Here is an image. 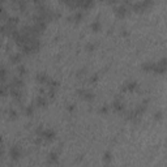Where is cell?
I'll return each mask as SVG.
<instances>
[{"label":"cell","instance_id":"6da1fadb","mask_svg":"<svg viewBox=\"0 0 167 167\" xmlns=\"http://www.w3.org/2000/svg\"><path fill=\"white\" fill-rule=\"evenodd\" d=\"M38 134H39V137H41V140H46V141H51L55 137V132L52 129H50V128H47V129L39 128L38 129Z\"/></svg>","mask_w":167,"mask_h":167},{"label":"cell","instance_id":"7a4b0ae2","mask_svg":"<svg viewBox=\"0 0 167 167\" xmlns=\"http://www.w3.org/2000/svg\"><path fill=\"white\" fill-rule=\"evenodd\" d=\"M154 73L158 74H163L166 72V58H162L159 61L156 63V67H154Z\"/></svg>","mask_w":167,"mask_h":167},{"label":"cell","instance_id":"3957f363","mask_svg":"<svg viewBox=\"0 0 167 167\" xmlns=\"http://www.w3.org/2000/svg\"><path fill=\"white\" fill-rule=\"evenodd\" d=\"M115 14L119 16V17H124V16L128 13V7L125 5V4H120V5L115 7Z\"/></svg>","mask_w":167,"mask_h":167},{"label":"cell","instance_id":"277c9868","mask_svg":"<svg viewBox=\"0 0 167 167\" xmlns=\"http://www.w3.org/2000/svg\"><path fill=\"white\" fill-rule=\"evenodd\" d=\"M11 157H12V159H14V161H17L20 157H21V149L18 148V145H14V146H12L11 148Z\"/></svg>","mask_w":167,"mask_h":167},{"label":"cell","instance_id":"5b68a950","mask_svg":"<svg viewBox=\"0 0 167 167\" xmlns=\"http://www.w3.org/2000/svg\"><path fill=\"white\" fill-rule=\"evenodd\" d=\"M77 93L80 94L84 99H86V101H91V99H94V94L91 93L90 90H87V89H80Z\"/></svg>","mask_w":167,"mask_h":167},{"label":"cell","instance_id":"8992f818","mask_svg":"<svg viewBox=\"0 0 167 167\" xmlns=\"http://www.w3.org/2000/svg\"><path fill=\"white\" fill-rule=\"evenodd\" d=\"M149 4H152V2H138L136 4H133V8L134 9H144V8H146Z\"/></svg>","mask_w":167,"mask_h":167},{"label":"cell","instance_id":"52a82bcc","mask_svg":"<svg viewBox=\"0 0 167 167\" xmlns=\"http://www.w3.org/2000/svg\"><path fill=\"white\" fill-rule=\"evenodd\" d=\"M154 67H156V63H145V64H142V69L146 71V72H153L154 71Z\"/></svg>","mask_w":167,"mask_h":167},{"label":"cell","instance_id":"ba28073f","mask_svg":"<svg viewBox=\"0 0 167 167\" xmlns=\"http://www.w3.org/2000/svg\"><path fill=\"white\" fill-rule=\"evenodd\" d=\"M136 87H137V82H134V81H129V82H127V84H125L123 89H124V90H129V91H132V90L136 89Z\"/></svg>","mask_w":167,"mask_h":167},{"label":"cell","instance_id":"9c48e42d","mask_svg":"<svg viewBox=\"0 0 167 167\" xmlns=\"http://www.w3.org/2000/svg\"><path fill=\"white\" fill-rule=\"evenodd\" d=\"M84 16V12L82 11H76L71 16V20H73V21H80Z\"/></svg>","mask_w":167,"mask_h":167},{"label":"cell","instance_id":"30bf717a","mask_svg":"<svg viewBox=\"0 0 167 167\" xmlns=\"http://www.w3.org/2000/svg\"><path fill=\"white\" fill-rule=\"evenodd\" d=\"M58 153L56 152H51L49 154V163H56L58 162Z\"/></svg>","mask_w":167,"mask_h":167},{"label":"cell","instance_id":"8fae6325","mask_svg":"<svg viewBox=\"0 0 167 167\" xmlns=\"http://www.w3.org/2000/svg\"><path fill=\"white\" fill-rule=\"evenodd\" d=\"M37 80L41 84H46L47 81H49V77H47L45 73H38L37 74Z\"/></svg>","mask_w":167,"mask_h":167},{"label":"cell","instance_id":"7c38bea8","mask_svg":"<svg viewBox=\"0 0 167 167\" xmlns=\"http://www.w3.org/2000/svg\"><path fill=\"white\" fill-rule=\"evenodd\" d=\"M112 107L116 111H123L124 110V106H123V103L120 102V101H115L114 103H112Z\"/></svg>","mask_w":167,"mask_h":167},{"label":"cell","instance_id":"4fadbf2b","mask_svg":"<svg viewBox=\"0 0 167 167\" xmlns=\"http://www.w3.org/2000/svg\"><path fill=\"white\" fill-rule=\"evenodd\" d=\"M5 77H7V69H5V67L0 65V82L5 80Z\"/></svg>","mask_w":167,"mask_h":167},{"label":"cell","instance_id":"5bb4252c","mask_svg":"<svg viewBox=\"0 0 167 167\" xmlns=\"http://www.w3.org/2000/svg\"><path fill=\"white\" fill-rule=\"evenodd\" d=\"M91 29H93L94 31H99V30H101V22H99L98 20H97V21H94L93 24H91Z\"/></svg>","mask_w":167,"mask_h":167},{"label":"cell","instance_id":"9a60e30c","mask_svg":"<svg viewBox=\"0 0 167 167\" xmlns=\"http://www.w3.org/2000/svg\"><path fill=\"white\" fill-rule=\"evenodd\" d=\"M46 103H47V101H46L45 97H38L37 98V105L38 106H46Z\"/></svg>","mask_w":167,"mask_h":167},{"label":"cell","instance_id":"2e32d148","mask_svg":"<svg viewBox=\"0 0 167 167\" xmlns=\"http://www.w3.org/2000/svg\"><path fill=\"white\" fill-rule=\"evenodd\" d=\"M11 60L13 63H18L20 60H21V54H14L11 56Z\"/></svg>","mask_w":167,"mask_h":167},{"label":"cell","instance_id":"e0dca14e","mask_svg":"<svg viewBox=\"0 0 167 167\" xmlns=\"http://www.w3.org/2000/svg\"><path fill=\"white\" fill-rule=\"evenodd\" d=\"M5 94H7V87L4 85H0V97H3Z\"/></svg>","mask_w":167,"mask_h":167},{"label":"cell","instance_id":"ac0fdd59","mask_svg":"<svg viewBox=\"0 0 167 167\" xmlns=\"http://www.w3.org/2000/svg\"><path fill=\"white\" fill-rule=\"evenodd\" d=\"M103 159H105L106 162H109L111 159V153L110 152H106L105 154H103Z\"/></svg>","mask_w":167,"mask_h":167},{"label":"cell","instance_id":"d6986e66","mask_svg":"<svg viewBox=\"0 0 167 167\" xmlns=\"http://www.w3.org/2000/svg\"><path fill=\"white\" fill-rule=\"evenodd\" d=\"M95 49V46L93 45V43H87L86 45V50H89V51H93Z\"/></svg>","mask_w":167,"mask_h":167},{"label":"cell","instance_id":"ffe728a7","mask_svg":"<svg viewBox=\"0 0 167 167\" xmlns=\"http://www.w3.org/2000/svg\"><path fill=\"white\" fill-rule=\"evenodd\" d=\"M18 72H20V74H25V72H26L25 67H24V65H21V67H18Z\"/></svg>","mask_w":167,"mask_h":167},{"label":"cell","instance_id":"44dd1931","mask_svg":"<svg viewBox=\"0 0 167 167\" xmlns=\"http://www.w3.org/2000/svg\"><path fill=\"white\" fill-rule=\"evenodd\" d=\"M26 115H31V114H33V107H31V106H29V107H26Z\"/></svg>","mask_w":167,"mask_h":167},{"label":"cell","instance_id":"7402d4cb","mask_svg":"<svg viewBox=\"0 0 167 167\" xmlns=\"http://www.w3.org/2000/svg\"><path fill=\"white\" fill-rule=\"evenodd\" d=\"M162 118V112H157L156 114V119H161Z\"/></svg>","mask_w":167,"mask_h":167},{"label":"cell","instance_id":"603a6c76","mask_svg":"<svg viewBox=\"0 0 167 167\" xmlns=\"http://www.w3.org/2000/svg\"><path fill=\"white\" fill-rule=\"evenodd\" d=\"M107 110H109V109H107L106 106H105V107H102V109H101V111H102V112H107Z\"/></svg>","mask_w":167,"mask_h":167},{"label":"cell","instance_id":"cb8c5ba5","mask_svg":"<svg viewBox=\"0 0 167 167\" xmlns=\"http://www.w3.org/2000/svg\"><path fill=\"white\" fill-rule=\"evenodd\" d=\"M73 109H74V106H72V105H71V106H68V110H69V111H72Z\"/></svg>","mask_w":167,"mask_h":167},{"label":"cell","instance_id":"d4e9b609","mask_svg":"<svg viewBox=\"0 0 167 167\" xmlns=\"http://www.w3.org/2000/svg\"><path fill=\"white\" fill-rule=\"evenodd\" d=\"M2 154H3V149L0 148V156H2Z\"/></svg>","mask_w":167,"mask_h":167},{"label":"cell","instance_id":"484cf974","mask_svg":"<svg viewBox=\"0 0 167 167\" xmlns=\"http://www.w3.org/2000/svg\"><path fill=\"white\" fill-rule=\"evenodd\" d=\"M0 144H2V136H0Z\"/></svg>","mask_w":167,"mask_h":167},{"label":"cell","instance_id":"4316f807","mask_svg":"<svg viewBox=\"0 0 167 167\" xmlns=\"http://www.w3.org/2000/svg\"><path fill=\"white\" fill-rule=\"evenodd\" d=\"M103 167H109V166H107V165H106V166H103Z\"/></svg>","mask_w":167,"mask_h":167}]
</instances>
